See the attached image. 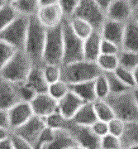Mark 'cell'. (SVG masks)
<instances>
[{
  "label": "cell",
  "mask_w": 138,
  "mask_h": 149,
  "mask_svg": "<svg viewBox=\"0 0 138 149\" xmlns=\"http://www.w3.org/2000/svg\"><path fill=\"white\" fill-rule=\"evenodd\" d=\"M46 28L37 19V16L30 17L24 52L31 58L34 65L41 66L43 63V53L46 37Z\"/></svg>",
  "instance_id": "cell-1"
},
{
  "label": "cell",
  "mask_w": 138,
  "mask_h": 149,
  "mask_svg": "<svg viewBox=\"0 0 138 149\" xmlns=\"http://www.w3.org/2000/svg\"><path fill=\"white\" fill-rule=\"evenodd\" d=\"M102 73L96 62L86 60L61 65V80L69 85L94 80Z\"/></svg>",
  "instance_id": "cell-2"
},
{
  "label": "cell",
  "mask_w": 138,
  "mask_h": 149,
  "mask_svg": "<svg viewBox=\"0 0 138 149\" xmlns=\"http://www.w3.org/2000/svg\"><path fill=\"white\" fill-rule=\"evenodd\" d=\"M34 64L24 51L18 50L0 70V77L12 84H20L27 80Z\"/></svg>",
  "instance_id": "cell-3"
},
{
  "label": "cell",
  "mask_w": 138,
  "mask_h": 149,
  "mask_svg": "<svg viewBox=\"0 0 138 149\" xmlns=\"http://www.w3.org/2000/svg\"><path fill=\"white\" fill-rule=\"evenodd\" d=\"M106 100L111 105L115 117L125 123L138 121V106L132 90L121 94H110Z\"/></svg>",
  "instance_id": "cell-4"
},
{
  "label": "cell",
  "mask_w": 138,
  "mask_h": 149,
  "mask_svg": "<svg viewBox=\"0 0 138 149\" xmlns=\"http://www.w3.org/2000/svg\"><path fill=\"white\" fill-rule=\"evenodd\" d=\"M64 60V38L62 23L46 30V43L43 53V65H62Z\"/></svg>",
  "instance_id": "cell-5"
},
{
  "label": "cell",
  "mask_w": 138,
  "mask_h": 149,
  "mask_svg": "<svg viewBox=\"0 0 138 149\" xmlns=\"http://www.w3.org/2000/svg\"><path fill=\"white\" fill-rule=\"evenodd\" d=\"M64 38V60L63 65L69 64L85 60L84 40L79 37L69 25L68 18L64 17L62 22Z\"/></svg>",
  "instance_id": "cell-6"
},
{
  "label": "cell",
  "mask_w": 138,
  "mask_h": 149,
  "mask_svg": "<svg viewBox=\"0 0 138 149\" xmlns=\"http://www.w3.org/2000/svg\"><path fill=\"white\" fill-rule=\"evenodd\" d=\"M30 17L18 15L17 18L3 32H0V39L11 44L17 50H24Z\"/></svg>",
  "instance_id": "cell-7"
},
{
  "label": "cell",
  "mask_w": 138,
  "mask_h": 149,
  "mask_svg": "<svg viewBox=\"0 0 138 149\" xmlns=\"http://www.w3.org/2000/svg\"><path fill=\"white\" fill-rule=\"evenodd\" d=\"M73 17H78L88 22L95 31L100 32L107 20L106 12L94 0H81Z\"/></svg>",
  "instance_id": "cell-8"
},
{
  "label": "cell",
  "mask_w": 138,
  "mask_h": 149,
  "mask_svg": "<svg viewBox=\"0 0 138 149\" xmlns=\"http://www.w3.org/2000/svg\"><path fill=\"white\" fill-rule=\"evenodd\" d=\"M64 129L71 134L80 147L85 149H100L101 139L94 134L90 127L79 125L69 120Z\"/></svg>",
  "instance_id": "cell-9"
},
{
  "label": "cell",
  "mask_w": 138,
  "mask_h": 149,
  "mask_svg": "<svg viewBox=\"0 0 138 149\" xmlns=\"http://www.w3.org/2000/svg\"><path fill=\"white\" fill-rule=\"evenodd\" d=\"M46 127V126L45 119L34 115L26 123H24L21 127L16 128L11 132L25 139L35 148L37 140Z\"/></svg>",
  "instance_id": "cell-10"
},
{
  "label": "cell",
  "mask_w": 138,
  "mask_h": 149,
  "mask_svg": "<svg viewBox=\"0 0 138 149\" xmlns=\"http://www.w3.org/2000/svg\"><path fill=\"white\" fill-rule=\"evenodd\" d=\"M34 113L30 103L19 101L8 109L11 131L21 127L33 116Z\"/></svg>",
  "instance_id": "cell-11"
},
{
  "label": "cell",
  "mask_w": 138,
  "mask_h": 149,
  "mask_svg": "<svg viewBox=\"0 0 138 149\" xmlns=\"http://www.w3.org/2000/svg\"><path fill=\"white\" fill-rule=\"evenodd\" d=\"M37 19L46 29L60 25L64 19V15L59 3L42 6L37 14Z\"/></svg>",
  "instance_id": "cell-12"
},
{
  "label": "cell",
  "mask_w": 138,
  "mask_h": 149,
  "mask_svg": "<svg viewBox=\"0 0 138 149\" xmlns=\"http://www.w3.org/2000/svg\"><path fill=\"white\" fill-rule=\"evenodd\" d=\"M36 116L45 118L58 109V101L46 93L37 94L30 103Z\"/></svg>",
  "instance_id": "cell-13"
},
{
  "label": "cell",
  "mask_w": 138,
  "mask_h": 149,
  "mask_svg": "<svg viewBox=\"0 0 138 149\" xmlns=\"http://www.w3.org/2000/svg\"><path fill=\"white\" fill-rule=\"evenodd\" d=\"M133 9L130 0H113L106 11L107 18L126 23L132 18Z\"/></svg>",
  "instance_id": "cell-14"
},
{
  "label": "cell",
  "mask_w": 138,
  "mask_h": 149,
  "mask_svg": "<svg viewBox=\"0 0 138 149\" xmlns=\"http://www.w3.org/2000/svg\"><path fill=\"white\" fill-rule=\"evenodd\" d=\"M124 30L125 23L107 18L101 30L102 37L103 39L116 44L122 49Z\"/></svg>",
  "instance_id": "cell-15"
},
{
  "label": "cell",
  "mask_w": 138,
  "mask_h": 149,
  "mask_svg": "<svg viewBox=\"0 0 138 149\" xmlns=\"http://www.w3.org/2000/svg\"><path fill=\"white\" fill-rule=\"evenodd\" d=\"M85 102L70 91L58 101V110L65 118L71 120Z\"/></svg>",
  "instance_id": "cell-16"
},
{
  "label": "cell",
  "mask_w": 138,
  "mask_h": 149,
  "mask_svg": "<svg viewBox=\"0 0 138 149\" xmlns=\"http://www.w3.org/2000/svg\"><path fill=\"white\" fill-rule=\"evenodd\" d=\"M103 37L101 32L94 31L84 41V57L91 62H96L101 55V45Z\"/></svg>",
  "instance_id": "cell-17"
},
{
  "label": "cell",
  "mask_w": 138,
  "mask_h": 149,
  "mask_svg": "<svg viewBox=\"0 0 138 149\" xmlns=\"http://www.w3.org/2000/svg\"><path fill=\"white\" fill-rule=\"evenodd\" d=\"M1 78V77H0ZM20 100L16 85L1 78L0 81V109L8 110Z\"/></svg>",
  "instance_id": "cell-18"
},
{
  "label": "cell",
  "mask_w": 138,
  "mask_h": 149,
  "mask_svg": "<svg viewBox=\"0 0 138 149\" xmlns=\"http://www.w3.org/2000/svg\"><path fill=\"white\" fill-rule=\"evenodd\" d=\"M122 50L138 52V22L133 18L125 23Z\"/></svg>",
  "instance_id": "cell-19"
},
{
  "label": "cell",
  "mask_w": 138,
  "mask_h": 149,
  "mask_svg": "<svg viewBox=\"0 0 138 149\" xmlns=\"http://www.w3.org/2000/svg\"><path fill=\"white\" fill-rule=\"evenodd\" d=\"M69 90L85 103H93L97 100L94 80L70 85Z\"/></svg>",
  "instance_id": "cell-20"
},
{
  "label": "cell",
  "mask_w": 138,
  "mask_h": 149,
  "mask_svg": "<svg viewBox=\"0 0 138 149\" xmlns=\"http://www.w3.org/2000/svg\"><path fill=\"white\" fill-rule=\"evenodd\" d=\"M98 120L93 103H85L74 114L72 122L76 124L90 127Z\"/></svg>",
  "instance_id": "cell-21"
},
{
  "label": "cell",
  "mask_w": 138,
  "mask_h": 149,
  "mask_svg": "<svg viewBox=\"0 0 138 149\" xmlns=\"http://www.w3.org/2000/svg\"><path fill=\"white\" fill-rule=\"evenodd\" d=\"M78 143L65 129L55 130V136L51 143L43 149H69Z\"/></svg>",
  "instance_id": "cell-22"
},
{
  "label": "cell",
  "mask_w": 138,
  "mask_h": 149,
  "mask_svg": "<svg viewBox=\"0 0 138 149\" xmlns=\"http://www.w3.org/2000/svg\"><path fill=\"white\" fill-rule=\"evenodd\" d=\"M26 82L35 89L37 94L47 92L49 85L43 74L42 66L34 65L27 77Z\"/></svg>",
  "instance_id": "cell-23"
},
{
  "label": "cell",
  "mask_w": 138,
  "mask_h": 149,
  "mask_svg": "<svg viewBox=\"0 0 138 149\" xmlns=\"http://www.w3.org/2000/svg\"><path fill=\"white\" fill-rule=\"evenodd\" d=\"M11 5L19 15L27 17L37 16L41 8L39 0H15Z\"/></svg>",
  "instance_id": "cell-24"
},
{
  "label": "cell",
  "mask_w": 138,
  "mask_h": 149,
  "mask_svg": "<svg viewBox=\"0 0 138 149\" xmlns=\"http://www.w3.org/2000/svg\"><path fill=\"white\" fill-rule=\"evenodd\" d=\"M120 139L123 148L128 149L138 145V121L126 123L124 132Z\"/></svg>",
  "instance_id": "cell-25"
},
{
  "label": "cell",
  "mask_w": 138,
  "mask_h": 149,
  "mask_svg": "<svg viewBox=\"0 0 138 149\" xmlns=\"http://www.w3.org/2000/svg\"><path fill=\"white\" fill-rule=\"evenodd\" d=\"M68 19L69 25L74 33L84 41L95 31L88 22L78 17H72Z\"/></svg>",
  "instance_id": "cell-26"
},
{
  "label": "cell",
  "mask_w": 138,
  "mask_h": 149,
  "mask_svg": "<svg viewBox=\"0 0 138 149\" xmlns=\"http://www.w3.org/2000/svg\"><path fill=\"white\" fill-rule=\"evenodd\" d=\"M93 104L98 120L108 123L115 118L114 112L106 100H96L93 102Z\"/></svg>",
  "instance_id": "cell-27"
},
{
  "label": "cell",
  "mask_w": 138,
  "mask_h": 149,
  "mask_svg": "<svg viewBox=\"0 0 138 149\" xmlns=\"http://www.w3.org/2000/svg\"><path fill=\"white\" fill-rule=\"evenodd\" d=\"M96 63L103 72H113L119 66L118 55L101 54Z\"/></svg>",
  "instance_id": "cell-28"
},
{
  "label": "cell",
  "mask_w": 138,
  "mask_h": 149,
  "mask_svg": "<svg viewBox=\"0 0 138 149\" xmlns=\"http://www.w3.org/2000/svg\"><path fill=\"white\" fill-rule=\"evenodd\" d=\"M119 65L130 70H134L138 67V52L122 50L118 54Z\"/></svg>",
  "instance_id": "cell-29"
},
{
  "label": "cell",
  "mask_w": 138,
  "mask_h": 149,
  "mask_svg": "<svg viewBox=\"0 0 138 149\" xmlns=\"http://www.w3.org/2000/svg\"><path fill=\"white\" fill-rule=\"evenodd\" d=\"M18 15L11 4L6 3L3 6L0 8V32L8 27Z\"/></svg>",
  "instance_id": "cell-30"
},
{
  "label": "cell",
  "mask_w": 138,
  "mask_h": 149,
  "mask_svg": "<svg viewBox=\"0 0 138 149\" xmlns=\"http://www.w3.org/2000/svg\"><path fill=\"white\" fill-rule=\"evenodd\" d=\"M109 85L110 94H121L133 89L129 88L118 78L115 72H103Z\"/></svg>",
  "instance_id": "cell-31"
},
{
  "label": "cell",
  "mask_w": 138,
  "mask_h": 149,
  "mask_svg": "<svg viewBox=\"0 0 138 149\" xmlns=\"http://www.w3.org/2000/svg\"><path fill=\"white\" fill-rule=\"evenodd\" d=\"M44 119H45V123H46V126L47 128L53 129V130L64 129L69 122V119L65 118L60 113L58 109L52 113L51 114H50L46 118H45Z\"/></svg>",
  "instance_id": "cell-32"
},
{
  "label": "cell",
  "mask_w": 138,
  "mask_h": 149,
  "mask_svg": "<svg viewBox=\"0 0 138 149\" xmlns=\"http://www.w3.org/2000/svg\"><path fill=\"white\" fill-rule=\"evenodd\" d=\"M69 92V85L64 80H60L49 85L47 93L55 100H60Z\"/></svg>",
  "instance_id": "cell-33"
},
{
  "label": "cell",
  "mask_w": 138,
  "mask_h": 149,
  "mask_svg": "<svg viewBox=\"0 0 138 149\" xmlns=\"http://www.w3.org/2000/svg\"><path fill=\"white\" fill-rule=\"evenodd\" d=\"M94 87L97 100H106L110 95L109 85L103 72L94 80Z\"/></svg>",
  "instance_id": "cell-34"
},
{
  "label": "cell",
  "mask_w": 138,
  "mask_h": 149,
  "mask_svg": "<svg viewBox=\"0 0 138 149\" xmlns=\"http://www.w3.org/2000/svg\"><path fill=\"white\" fill-rule=\"evenodd\" d=\"M18 50L11 44L0 39V70L3 69Z\"/></svg>",
  "instance_id": "cell-35"
},
{
  "label": "cell",
  "mask_w": 138,
  "mask_h": 149,
  "mask_svg": "<svg viewBox=\"0 0 138 149\" xmlns=\"http://www.w3.org/2000/svg\"><path fill=\"white\" fill-rule=\"evenodd\" d=\"M43 74L48 85L61 80V65L54 64H45L42 66Z\"/></svg>",
  "instance_id": "cell-36"
},
{
  "label": "cell",
  "mask_w": 138,
  "mask_h": 149,
  "mask_svg": "<svg viewBox=\"0 0 138 149\" xmlns=\"http://www.w3.org/2000/svg\"><path fill=\"white\" fill-rule=\"evenodd\" d=\"M16 89L21 101L31 103L32 100L37 95V92L26 81L23 83L17 84Z\"/></svg>",
  "instance_id": "cell-37"
},
{
  "label": "cell",
  "mask_w": 138,
  "mask_h": 149,
  "mask_svg": "<svg viewBox=\"0 0 138 149\" xmlns=\"http://www.w3.org/2000/svg\"><path fill=\"white\" fill-rule=\"evenodd\" d=\"M114 72L118 76V78L129 88H131V89L136 88L135 77H134V73L132 70L126 69V68L119 65Z\"/></svg>",
  "instance_id": "cell-38"
},
{
  "label": "cell",
  "mask_w": 138,
  "mask_h": 149,
  "mask_svg": "<svg viewBox=\"0 0 138 149\" xmlns=\"http://www.w3.org/2000/svg\"><path fill=\"white\" fill-rule=\"evenodd\" d=\"M81 0H59V5L64 13V17L70 18L73 17L80 6Z\"/></svg>",
  "instance_id": "cell-39"
},
{
  "label": "cell",
  "mask_w": 138,
  "mask_h": 149,
  "mask_svg": "<svg viewBox=\"0 0 138 149\" xmlns=\"http://www.w3.org/2000/svg\"><path fill=\"white\" fill-rule=\"evenodd\" d=\"M122 144L119 137L110 133L103 137L100 141V149H122Z\"/></svg>",
  "instance_id": "cell-40"
},
{
  "label": "cell",
  "mask_w": 138,
  "mask_h": 149,
  "mask_svg": "<svg viewBox=\"0 0 138 149\" xmlns=\"http://www.w3.org/2000/svg\"><path fill=\"white\" fill-rule=\"evenodd\" d=\"M54 136H55V130L46 127L37 140L35 149H43L44 148H46L48 144L51 143V141L54 139Z\"/></svg>",
  "instance_id": "cell-41"
},
{
  "label": "cell",
  "mask_w": 138,
  "mask_h": 149,
  "mask_svg": "<svg viewBox=\"0 0 138 149\" xmlns=\"http://www.w3.org/2000/svg\"><path fill=\"white\" fill-rule=\"evenodd\" d=\"M126 126V123L122 121V119L115 117L108 122V131L112 135L117 136L121 138L122 133L124 132Z\"/></svg>",
  "instance_id": "cell-42"
},
{
  "label": "cell",
  "mask_w": 138,
  "mask_h": 149,
  "mask_svg": "<svg viewBox=\"0 0 138 149\" xmlns=\"http://www.w3.org/2000/svg\"><path fill=\"white\" fill-rule=\"evenodd\" d=\"M92 131L97 135L99 139H102L103 137L106 136L107 134L109 133L108 131V123L101 121V120H97L93 125L90 126Z\"/></svg>",
  "instance_id": "cell-43"
},
{
  "label": "cell",
  "mask_w": 138,
  "mask_h": 149,
  "mask_svg": "<svg viewBox=\"0 0 138 149\" xmlns=\"http://www.w3.org/2000/svg\"><path fill=\"white\" fill-rule=\"evenodd\" d=\"M122 49L117 45L109 41H107L105 39H103L101 45V54L105 55H118Z\"/></svg>",
  "instance_id": "cell-44"
},
{
  "label": "cell",
  "mask_w": 138,
  "mask_h": 149,
  "mask_svg": "<svg viewBox=\"0 0 138 149\" xmlns=\"http://www.w3.org/2000/svg\"><path fill=\"white\" fill-rule=\"evenodd\" d=\"M10 139L15 149H35L32 144L12 132H11Z\"/></svg>",
  "instance_id": "cell-45"
},
{
  "label": "cell",
  "mask_w": 138,
  "mask_h": 149,
  "mask_svg": "<svg viewBox=\"0 0 138 149\" xmlns=\"http://www.w3.org/2000/svg\"><path fill=\"white\" fill-rule=\"evenodd\" d=\"M0 127L10 129V123H9V116H8V110L1 109H0Z\"/></svg>",
  "instance_id": "cell-46"
},
{
  "label": "cell",
  "mask_w": 138,
  "mask_h": 149,
  "mask_svg": "<svg viewBox=\"0 0 138 149\" xmlns=\"http://www.w3.org/2000/svg\"><path fill=\"white\" fill-rule=\"evenodd\" d=\"M0 149H15L13 147V144L11 141L10 137L8 139L0 142Z\"/></svg>",
  "instance_id": "cell-47"
},
{
  "label": "cell",
  "mask_w": 138,
  "mask_h": 149,
  "mask_svg": "<svg viewBox=\"0 0 138 149\" xmlns=\"http://www.w3.org/2000/svg\"><path fill=\"white\" fill-rule=\"evenodd\" d=\"M11 135V130L8 128L0 127V142L8 139Z\"/></svg>",
  "instance_id": "cell-48"
},
{
  "label": "cell",
  "mask_w": 138,
  "mask_h": 149,
  "mask_svg": "<svg viewBox=\"0 0 138 149\" xmlns=\"http://www.w3.org/2000/svg\"><path fill=\"white\" fill-rule=\"evenodd\" d=\"M94 1L97 4H98L103 10L106 12L113 0H94Z\"/></svg>",
  "instance_id": "cell-49"
},
{
  "label": "cell",
  "mask_w": 138,
  "mask_h": 149,
  "mask_svg": "<svg viewBox=\"0 0 138 149\" xmlns=\"http://www.w3.org/2000/svg\"><path fill=\"white\" fill-rule=\"evenodd\" d=\"M39 2H40L41 7H42V6L52 5V4L58 3L59 0H39Z\"/></svg>",
  "instance_id": "cell-50"
},
{
  "label": "cell",
  "mask_w": 138,
  "mask_h": 149,
  "mask_svg": "<svg viewBox=\"0 0 138 149\" xmlns=\"http://www.w3.org/2000/svg\"><path fill=\"white\" fill-rule=\"evenodd\" d=\"M134 77H135V83H136V88H138V67L133 70Z\"/></svg>",
  "instance_id": "cell-51"
},
{
  "label": "cell",
  "mask_w": 138,
  "mask_h": 149,
  "mask_svg": "<svg viewBox=\"0 0 138 149\" xmlns=\"http://www.w3.org/2000/svg\"><path fill=\"white\" fill-rule=\"evenodd\" d=\"M133 96H134V99H135V101L137 103L138 106V88H135L132 90Z\"/></svg>",
  "instance_id": "cell-52"
},
{
  "label": "cell",
  "mask_w": 138,
  "mask_h": 149,
  "mask_svg": "<svg viewBox=\"0 0 138 149\" xmlns=\"http://www.w3.org/2000/svg\"><path fill=\"white\" fill-rule=\"evenodd\" d=\"M132 18L133 19H135V20L138 22V7L137 8H135L133 9Z\"/></svg>",
  "instance_id": "cell-53"
},
{
  "label": "cell",
  "mask_w": 138,
  "mask_h": 149,
  "mask_svg": "<svg viewBox=\"0 0 138 149\" xmlns=\"http://www.w3.org/2000/svg\"><path fill=\"white\" fill-rule=\"evenodd\" d=\"M130 2H131V3H132V5L133 8H137L138 7V0H130Z\"/></svg>",
  "instance_id": "cell-54"
},
{
  "label": "cell",
  "mask_w": 138,
  "mask_h": 149,
  "mask_svg": "<svg viewBox=\"0 0 138 149\" xmlns=\"http://www.w3.org/2000/svg\"><path fill=\"white\" fill-rule=\"evenodd\" d=\"M69 149H85L84 148H82V147H80L79 145H77V146H74V147H72V148H70Z\"/></svg>",
  "instance_id": "cell-55"
},
{
  "label": "cell",
  "mask_w": 138,
  "mask_h": 149,
  "mask_svg": "<svg viewBox=\"0 0 138 149\" xmlns=\"http://www.w3.org/2000/svg\"><path fill=\"white\" fill-rule=\"evenodd\" d=\"M4 4H6L5 1H4V0H0V8L4 5Z\"/></svg>",
  "instance_id": "cell-56"
},
{
  "label": "cell",
  "mask_w": 138,
  "mask_h": 149,
  "mask_svg": "<svg viewBox=\"0 0 138 149\" xmlns=\"http://www.w3.org/2000/svg\"><path fill=\"white\" fill-rule=\"evenodd\" d=\"M5 1L6 3H8V4H11V3H12L15 0H4Z\"/></svg>",
  "instance_id": "cell-57"
},
{
  "label": "cell",
  "mask_w": 138,
  "mask_h": 149,
  "mask_svg": "<svg viewBox=\"0 0 138 149\" xmlns=\"http://www.w3.org/2000/svg\"><path fill=\"white\" fill-rule=\"evenodd\" d=\"M128 149H138V145L137 146H134V147H132V148H130Z\"/></svg>",
  "instance_id": "cell-58"
},
{
  "label": "cell",
  "mask_w": 138,
  "mask_h": 149,
  "mask_svg": "<svg viewBox=\"0 0 138 149\" xmlns=\"http://www.w3.org/2000/svg\"><path fill=\"white\" fill-rule=\"evenodd\" d=\"M122 149H125V148H122Z\"/></svg>",
  "instance_id": "cell-59"
}]
</instances>
